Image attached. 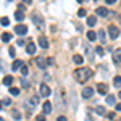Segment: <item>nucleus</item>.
I'll list each match as a JSON object with an SVG mask.
<instances>
[{
	"label": "nucleus",
	"instance_id": "obj_32",
	"mask_svg": "<svg viewBox=\"0 0 121 121\" xmlns=\"http://www.w3.org/2000/svg\"><path fill=\"white\" fill-rule=\"evenodd\" d=\"M21 87H29V82H28V79H26V78H23V79H21Z\"/></svg>",
	"mask_w": 121,
	"mask_h": 121
},
{
	"label": "nucleus",
	"instance_id": "obj_16",
	"mask_svg": "<svg viewBox=\"0 0 121 121\" xmlns=\"http://www.w3.org/2000/svg\"><path fill=\"white\" fill-rule=\"evenodd\" d=\"M73 61H74L76 65H82V61H84L82 55H79V53H76V55L73 56Z\"/></svg>",
	"mask_w": 121,
	"mask_h": 121
},
{
	"label": "nucleus",
	"instance_id": "obj_40",
	"mask_svg": "<svg viewBox=\"0 0 121 121\" xmlns=\"http://www.w3.org/2000/svg\"><path fill=\"white\" fill-rule=\"evenodd\" d=\"M105 2H107V5H113V3H115L116 0H105Z\"/></svg>",
	"mask_w": 121,
	"mask_h": 121
},
{
	"label": "nucleus",
	"instance_id": "obj_26",
	"mask_svg": "<svg viewBox=\"0 0 121 121\" xmlns=\"http://www.w3.org/2000/svg\"><path fill=\"white\" fill-rule=\"evenodd\" d=\"M107 103H108V105H113V103H115V95L108 94V95H107Z\"/></svg>",
	"mask_w": 121,
	"mask_h": 121
},
{
	"label": "nucleus",
	"instance_id": "obj_7",
	"mask_svg": "<svg viewBox=\"0 0 121 121\" xmlns=\"http://www.w3.org/2000/svg\"><path fill=\"white\" fill-rule=\"evenodd\" d=\"M52 110H53V107H52V102H44V103H42V112H44V115H48V113H52Z\"/></svg>",
	"mask_w": 121,
	"mask_h": 121
},
{
	"label": "nucleus",
	"instance_id": "obj_34",
	"mask_svg": "<svg viewBox=\"0 0 121 121\" xmlns=\"http://www.w3.org/2000/svg\"><path fill=\"white\" fill-rule=\"evenodd\" d=\"M78 16H79V18H84V16H86V10L81 8L79 11H78Z\"/></svg>",
	"mask_w": 121,
	"mask_h": 121
},
{
	"label": "nucleus",
	"instance_id": "obj_27",
	"mask_svg": "<svg viewBox=\"0 0 121 121\" xmlns=\"http://www.w3.org/2000/svg\"><path fill=\"white\" fill-rule=\"evenodd\" d=\"M29 102H31L32 105H34V107H36V105L39 103V95H34V97H31V100H29Z\"/></svg>",
	"mask_w": 121,
	"mask_h": 121
},
{
	"label": "nucleus",
	"instance_id": "obj_41",
	"mask_svg": "<svg viewBox=\"0 0 121 121\" xmlns=\"http://www.w3.org/2000/svg\"><path fill=\"white\" fill-rule=\"evenodd\" d=\"M107 116H108V118H110V120H113V118H115V113H108V115H107Z\"/></svg>",
	"mask_w": 121,
	"mask_h": 121
},
{
	"label": "nucleus",
	"instance_id": "obj_1",
	"mask_svg": "<svg viewBox=\"0 0 121 121\" xmlns=\"http://www.w3.org/2000/svg\"><path fill=\"white\" fill-rule=\"evenodd\" d=\"M92 76H94V71L91 69V68H86V66H82V68H78V69L74 71L76 81H78V82H81V84L87 82V81H89Z\"/></svg>",
	"mask_w": 121,
	"mask_h": 121
},
{
	"label": "nucleus",
	"instance_id": "obj_20",
	"mask_svg": "<svg viewBox=\"0 0 121 121\" xmlns=\"http://www.w3.org/2000/svg\"><path fill=\"white\" fill-rule=\"evenodd\" d=\"M87 39H89L91 42H94V40L97 39V34H95L94 31H87Z\"/></svg>",
	"mask_w": 121,
	"mask_h": 121
},
{
	"label": "nucleus",
	"instance_id": "obj_11",
	"mask_svg": "<svg viewBox=\"0 0 121 121\" xmlns=\"http://www.w3.org/2000/svg\"><path fill=\"white\" fill-rule=\"evenodd\" d=\"M26 53L28 55H34L36 53V44L34 42H29L28 45H26Z\"/></svg>",
	"mask_w": 121,
	"mask_h": 121
},
{
	"label": "nucleus",
	"instance_id": "obj_17",
	"mask_svg": "<svg viewBox=\"0 0 121 121\" xmlns=\"http://www.w3.org/2000/svg\"><path fill=\"white\" fill-rule=\"evenodd\" d=\"M11 118L16 120V121H19V120H21V113H19L16 108H13V110H11Z\"/></svg>",
	"mask_w": 121,
	"mask_h": 121
},
{
	"label": "nucleus",
	"instance_id": "obj_15",
	"mask_svg": "<svg viewBox=\"0 0 121 121\" xmlns=\"http://www.w3.org/2000/svg\"><path fill=\"white\" fill-rule=\"evenodd\" d=\"M97 37H99V40H100L102 44H105V39H107V34H105V31H103V29H100V31L97 32Z\"/></svg>",
	"mask_w": 121,
	"mask_h": 121
},
{
	"label": "nucleus",
	"instance_id": "obj_39",
	"mask_svg": "<svg viewBox=\"0 0 121 121\" xmlns=\"http://www.w3.org/2000/svg\"><path fill=\"white\" fill-rule=\"evenodd\" d=\"M56 121H68V120H66L65 116H58V118H56Z\"/></svg>",
	"mask_w": 121,
	"mask_h": 121
},
{
	"label": "nucleus",
	"instance_id": "obj_35",
	"mask_svg": "<svg viewBox=\"0 0 121 121\" xmlns=\"http://www.w3.org/2000/svg\"><path fill=\"white\" fill-rule=\"evenodd\" d=\"M2 103H3V105H11V100H10L8 97H5V99L2 100Z\"/></svg>",
	"mask_w": 121,
	"mask_h": 121
},
{
	"label": "nucleus",
	"instance_id": "obj_24",
	"mask_svg": "<svg viewBox=\"0 0 121 121\" xmlns=\"http://www.w3.org/2000/svg\"><path fill=\"white\" fill-rule=\"evenodd\" d=\"M113 86H115V87H121V76H116V78L113 79Z\"/></svg>",
	"mask_w": 121,
	"mask_h": 121
},
{
	"label": "nucleus",
	"instance_id": "obj_12",
	"mask_svg": "<svg viewBox=\"0 0 121 121\" xmlns=\"http://www.w3.org/2000/svg\"><path fill=\"white\" fill-rule=\"evenodd\" d=\"M36 65H37V68H40V69H45L47 68V61L44 60V58H36Z\"/></svg>",
	"mask_w": 121,
	"mask_h": 121
},
{
	"label": "nucleus",
	"instance_id": "obj_33",
	"mask_svg": "<svg viewBox=\"0 0 121 121\" xmlns=\"http://www.w3.org/2000/svg\"><path fill=\"white\" fill-rule=\"evenodd\" d=\"M0 71H7V65L3 60H0Z\"/></svg>",
	"mask_w": 121,
	"mask_h": 121
},
{
	"label": "nucleus",
	"instance_id": "obj_8",
	"mask_svg": "<svg viewBox=\"0 0 121 121\" xmlns=\"http://www.w3.org/2000/svg\"><path fill=\"white\" fill-rule=\"evenodd\" d=\"M94 95V89L92 87H84L82 89V99H91Z\"/></svg>",
	"mask_w": 121,
	"mask_h": 121
},
{
	"label": "nucleus",
	"instance_id": "obj_21",
	"mask_svg": "<svg viewBox=\"0 0 121 121\" xmlns=\"http://www.w3.org/2000/svg\"><path fill=\"white\" fill-rule=\"evenodd\" d=\"M8 92L11 94L13 97H18V95H19V89H18V87H10V91H8Z\"/></svg>",
	"mask_w": 121,
	"mask_h": 121
},
{
	"label": "nucleus",
	"instance_id": "obj_18",
	"mask_svg": "<svg viewBox=\"0 0 121 121\" xmlns=\"http://www.w3.org/2000/svg\"><path fill=\"white\" fill-rule=\"evenodd\" d=\"M39 45L42 48H48V40L45 37H39Z\"/></svg>",
	"mask_w": 121,
	"mask_h": 121
},
{
	"label": "nucleus",
	"instance_id": "obj_42",
	"mask_svg": "<svg viewBox=\"0 0 121 121\" xmlns=\"http://www.w3.org/2000/svg\"><path fill=\"white\" fill-rule=\"evenodd\" d=\"M115 107H116V110H118V112H121V103H116Z\"/></svg>",
	"mask_w": 121,
	"mask_h": 121
},
{
	"label": "nucleus",
	"instance_id": "obj_4",
	"mask_svg": "<svg viewBox=\"0 0 121 121\" xmlns=\"http://www.w3.org/2000/svg\"><path fill=\"white\" fill-rule=\"evenodd\" d=\"M15 32H16L18 36H26V34H28V28H26L24 24H18V26H15Z\"/></svg>",
	"mask_w": 121,
	"mask_h": 121
},
{
	"label": "nucleus",
	"instance_id": "obj_2",
	"mask_svg": "<svg viewBox=\"0 0 121 121\" xmlns=\"http://www.w3.org/2000/svg\"><path fill=\"white\" fill-rule=\"evenodd\" d=\"M31 18H32V23H34V24L37 26V29H44V28H45V23H44L42 16H39L37 13H34V15L31 16Z\"/></svg>",
	"mask_w": 121,
	"mask_h": 121
},
{
	"label": "nucleus",
	"instance_id": "obj_29",
	"mask_svg": "<svg viewBox=\"0 0 121 121\" xmlns=\"http://www.w3.org/2000/svg\"><path fill=\"white\" fill-rule=\"evenodd\" d=\"M0 23H2V26H8V24H10V19L7 18V16H3V18L0 19Z\"/></svg>",
	"mask_w": 121,
	"mask_h": 121
},
{
	"label": "nucleus",
	"instance_id": "obj_38",
	"mask_svg": "<svg viewBox=\"0 0 121 121\" xmlns=\"http://www.w3.org/2000/svg\"><path fill=\"white\" fill-rule=\"evenodd\" d=\"M16 44H18V45H24V40H23V39H18Z\"/></svg>",
	"mask_w": 121,
	"mask_h": 121
},
{
	"label": "nucleus",
	"instance_id": "obj_19",
	"mask_svg": "<svg viewBox=\"0 0 121 121\" xmlns=\"http://www.w3.org/2000/svg\"><path fill=\"white\" fill-rule=\"evenodd\" d=\"M95 23H97V18H95L94 15H91V16L87 18V26H91V28H92V26H95Z\"/></svg>",
	"mask_w": 121,
	"mask_h": 121
},
{
	"label": "nucleus",
	"instance_id": "obj_23",
	"mask_svg": "<svg viewBox=\"0 0 121 121\" xmlns=\"http://www.w3.org/2000/svg\"><path fill=\"white\" fill-rule=\"evenodd\" d=\"M10 39H11V34H10V32H3V34H2V40H3V42H10Z\"/></svg>",
	"mask_w": 121,
	"mask_h": 121
},
{
	"label": "nucleus",
	"instance_id": "obj_37",
	"mask_svg": "<svg viewBox=\"0 0 121 121\" xmlns=\"http://www.w3.org/2000/svg\"><path fill=\"white\" fill-rule=\"evenodd\" d=\"M45 61H47V66H52V65H53V63H55V61L52 60V58H47Z\"/></svg>",
	"mask_w": 121,
	"mask_h": 121
},
{
	"label": "nucleus",
	"instance_id": "obj_28",
	"mask_svg": "<svg viewBox=\"0 0 121 121\" xmlns=\"http://www.w3.org/2000/svg\"><path fill=\"white\" fill-rule=\"evenodd\" d=\"M8 53H10L11 58H15V55H16V48H15V47H10V48H8Z\"/></svg>",
	"mask_w": 121,
	"mask_h": 121
},
{
	"label": "nucleus",
	"instance_id": "obj_30",
	"mask_svg": "<svg viewBox=\"0 0 121 121\" xmlns=\"http://www.w3.org/2000/svg\"><path fill=\"white\" fill-rule=\"evenodd\" d=\"M95 112L99 113V115H105V108H103L102 105H99V107H97V108H95Z\"/></svg>",
	"mask_w": 121,
	"mask_h": 121
},
{
	"label": "nucleus",
	"instance_id": "obj_13",
	"mask_svg": "<svg viewBox=\"0 0 121 121\" xmlns=\"http://www.w3.org/2000/svg\"><path fill=\"white\" fill-rule=\"evenodd\" d=\"M13 81H15V78L10 74H5V78H3V84L5 86H8V87H11V84H13Z\"/></svg>",
	"mask_w": 121,
	"mask_h": 121
},
{
	"label": "nucleus",
	"instance_id": "obj_22",
	"mask_svg": "<svg viewBox=\"0 0 121 121\" xmlns=\"http://www.w3.org/2000/svg\"><path fill=\"white\" fill-rule=\"evenodd\" d=\"M15 18H16V21H23L24 19V13L23 11H16L15 13Z\"/></svg>",
	"mask_w": 121,
	"mask_h": 121
},
{
	"label": "nucleus",
	"instance_id": "obj_14",
	"mask_svg": "<svg viewBox=\"0 0 121 121\" xmlns=\"http://www.w3.org/2000/svg\"><path fill=\"white\" fill-rule=\"evenodd\" d=\"M23 65H24V63H23L21 60H15L13 65H11V69H13V71H18V69H21V66H23Z\"/></svg>",
	"mask_w": 121,
	"mask_h": 121
},
{
	"label": "nucleus",
	"instance_id": "obj_44",
	"mask_svg": "<svg viewBox=\"0 0 121 121\" xmlns=\"http://www.w3.org/2000/svg\"><path fill=\"white\" fill-rule=\"evenodd\" d=\"M118 95H120V99H121V92H120V94H118Z\"/></svg>",
	"mask_w": 121,
	"mask_h": 121
},
{
	"label": "nucleus",
	"instance_id": "obj_31",
	"mask_svg": "<svg viewBox=\"0 0 121 121\" xmlns=\"http://www.w3.org/2000/svg\"><path fill=\"white\" fill-rule=\"evenodd\" d=\"M19 71H21V74H23L24 78H26V76H28V66H24V65H23V66H21V69H19Z\"/></svg>",
	"mask_w": 121,
	"mask_h": 121
},
{
	"label": "nucleus",
	"instance_id": "obj_9",
	"mask_svg": "<svg viewBox=\"0 0 121 121\" xmlns=\"http://www.w3.org/2000/svg\"><path fill=\"white\" fill-rule=\"evenodd\" d=\"M113 61L116 65H121V48H116L115 53H113Z\"/></svg>",
	"mask_w": 121,
	"mask_h": 121
},
{
	"label": "nucleus",
	"instance_id": "obj_5",
	"mask_svg": "<svg viewBox=\"0 0 121 121\" xmlns=\"http://www.w3.org/2000/svg\"><path fill=\"white\" fill-rule=\"evenodd\" d=\"M39 94H40L42 97H48V95L52 94V91H50V87H48L47 84H42L40 89H39Z\"/></svg>",
	"mask_w": 121,
	"mask_h": 121
},
{
	"label": "nucleus",
	"instance_id": "obj_10",
	"mask_svg": "<svg viewBox=\"0 0 121 121\" xmlns=\"http://www.w3.org/2000/svg\"><path fill=\"white\" fill-rule=\"evenodd\" d=\"M97 91H99V94H102V95H103V94L108 92V86H107L105 82H99V84H97Z\"/></svg>",
	"mask_w": 121,
	"mask_h": 121
},
{
	"label": "nucleus",
	"instance_id": "obj_25",
	"mask_svg": "<svg viewBox=\"0 0 121 121\" xmlns=\"http://www.w3.org/2000/svg\"><path fill=\"white\" fill-rule=\"evenodd\" d=\"M95 53H97V55H100V56H103L105 55V50H103V47H95Z\"/></svg>",
	"mask_w": 121,
	"mask_h": 121
},
{
	"label": "nucleus",
	"instance_id": "obj_6",
	"mask_svg": "<svg viewBox=\"0 0 121 121\" xmlns=\"http://www.w3.org/2000/svg\"><path fill=\"white\" fill-rule=\"evenodd\" d=\"M95 13H97L99 16H102V18L110 16V11H108V8H105V7H99V8L95 10Z\"/></svg>",
	"mask_w": 121,
	"mask_h": 121
},
{
	"label": "nucleus",
	"instance_id": "obj_3",
	"mask_svg": "<svg viewBox=\"0 0 121 121\" xmlns=\"http://www.w3.org/2000/svg\"><path fill=\"white\" fill-rule=\"evenodd\" d=\"M108 32H110V39L112 40H116V37L120 36V29L116 28L115 24H110L108 26Z\"/></svg>",
	"mask_w": 121,
	"mask_h": 121
},
{
	"label": "nucleus",
	"instance_id": "obj_36",
	"mask_svg": "<svg viewBox=\"0 0 121 121\" xmlns=\"http://www.w3.org/2000/svg\"><path fill=\"white\" fill-rule=\"evenodd\" d=\"M36 120H37V121H45V116H44V115H37Z\"/></svg>",
	"mask_w": 121,
	"mask_h": 121
},
{
	"label": "nucleus",
	"instance_id": "obj_43",
	"mask_svg": "<svg viewBox=\"0 0 121 121\" xmlns=\"http://www.w3.org/2000/svg\"><path fill=\"white\" fill-rule=\"evenodd\" d=\"M0 121H3V118H2V116H0Z\"/></svg>",
	"mask_w": 121,
	"mask_h": 121
}]
</instances>
